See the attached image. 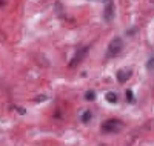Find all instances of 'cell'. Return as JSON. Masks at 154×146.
I'll list each match as a JSON object with an SVG mask.
<instances>
[{
  "mask_svg": "<svg viewBox=\"0 0 154 146\" xmlns=\"http://www.w3.org/2000/svg\"><path fill=\"white\" fill-rule=\"evenodd\" d=\"M123 128V123L120 120H117V118H109V120H106L103 125L100 126V129L106 132V134H114V132H119L120 129Z\"/></svg>",
  "mask_w": 154,
  "mask_h": 146,
  "instance_id": "cell-1",
  "label": "cell"
},
{
  "mask_svg": "<svg viewBox=\"0 0 154 146\" xmlns=\"http://www.w3.org/2000/svg\"><path fill=\"white\" fill-rule=\"evenodd\" d=\"M122 49H123V42H122V38H119V37L112 38V40L109 42V45H108L106 57H116V56H119L120 52H122Z\"/></svg>",
  "mask_w": 154,
  "mask_h": 146,
  "instance_id": "cell-2",
  "label": "cell"
},
{
  "mask_svg": "<svg viewBox=\"0 0 154 146\" xmlns=\"http://www.w3.org/2000/svg\"><path fill=\"white\" fill-rule=\"evenodd\" d=\"M88 51H89V46H82V48L77 49V52H75L74 59H72V60H71V63H69L71 68H75V66L79 65L83 59H85V56H86V52H88Z\"/></svg>",
  "mask_w": 154,
  "mask_h": 146,
  "instance_id": "cell-3",
  "label": "cell"
},
{
  "mask_svg": "<svg viewBox=\"0 0 154 146\" xmlns=\"http://www.w3.org/2000/svg\"><path fill=\"white\" fill-rule=\"evenodd\" d=\"M114 16H116V6H114V3L106 2L105 6H103V19H105V22L111 23L114 20Z\"/></svg>",
  "mask_w": 154,
  "mask_h": 146,
  "instance_id": "cell-4",
  "label": "cell"
},
{
  "mask_svg": "<svg viewBox=\"0 0 154 146\" xmlns=\"http://www.w3.org/2000/svg\"><path fill=\"white\" fill-rule=\"evenodd\" d=\"M131 75H133V69L131 68L120 69V71H117V80L120 83H125L126 80H130V78H131Z\"/></svg>",
  "mask_w": 154,
  "mask_h": 146,
  "instance_id": "cell-5",
  "label": "cell"
},
{
  "mask_svg": "<svg viewBox=\"0 0 154 146\" xmlns=\"http://www.w3.org/2000/svg\"><path fill=\"white\" fill-rule=\"evenodd\" d=\"M105 99H106V102H109V103H116L117 102V94H116V92H108V94L105 96Z\"/></svg>",
  "mask_w": 154,
  "mask_h": 146,
  "instance_id": "cell-6",
  "label": "cell"
},
{
  "mask_svg": "<svg viewBox=\"0 0 154 146\" xmlns=\"http://www.w3.org/2000/svg\"><path fill=\"white\" fill-rule=\"evenodd\" d=\"M91 117H93L91 111H85V112L82 114V122H83V123H89V122H91Z\"/></svg>",
  "mask_w": 154,
  "mask_h": 146,
  "instance_id": "cell-7",
  "label": "cell"
},
{
  "mask_svg": "<svg viewBox=\"0 0 154 146\" xmlns=\"http://www.w3.org/2000/svg\"><path fill=\"white\" fill-rule=\"evenodd\" d=\"M85 99H86V100H94V99H96V94H94L93 91H88L86 96H85Z\"/></svg>",
  "mask_w": 154,
  "mask_h": 146,
  "instance_id": "cell-8",
  "label": "cell"
},
{
  "mask_svg": "<svg viewBox=\"0 0 154 146\" xmlns=\"http://www.w3.org/2000/svg\"><path fill=\"white\" fill-rule=\"evenodd\" d=\"M126 96H128V100H130V102L133 100V92H131V91H128V92H126Z\"/></svg>",
  "mask_w": 154,
  "mask_h": 146,
  "instance_id": "cell-9",
  "label": "cell"
},
{
  "mask_svg": "<svg viewBox=\"0 0 154 146\" xmlns=\"http://www.w3.org/2000/svg\"><path fill=\"white\" fill-rule=\"evenodd\" d=\"M0 6H3V2H0Z\"/></svg>",
  "mask_w": 154,
  "mask_h": 146,
  "instance_id": "cell-10",
  "label": "cell"
}]
</instances>
